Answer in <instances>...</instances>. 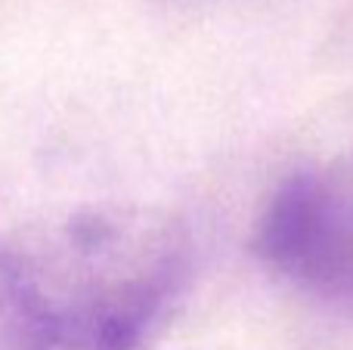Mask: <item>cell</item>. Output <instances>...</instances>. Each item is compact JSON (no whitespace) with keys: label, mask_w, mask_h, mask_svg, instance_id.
<instances>
[{"label":"cell","mask_w":353,"mask_h":350,"mask_svg":"<svg viewBox=\"0 0 353 350\" xmlns=\"http://www.w3.org/2000/svg\"><path fill=\"white\" fill-rule=\"evenodd\" d=\"M251 245L298 289L353 304V152L282 180Z\"/></svg>","instance_id":"cell-2"},{"label":"cell","mask_w":353,"mask_h":350,"mask_svg":"<svg viewBox=\"0 0 353 350\" xmlns=\"http://www.w3.org/2000/svg\"><path fill=\"white\" fill-rule=\"evenodd\" d=\"M189 236L171 214L97 205L0 242L6 350H140L189 279Z\"/></svg>","instance_id":"cell-1"}]
</instances>
